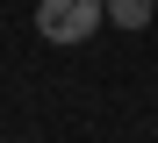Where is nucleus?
Segmentation results:
<instances>
[{
    "mask_svg": "<svg viewBox=\"0 0 158 143\" xmlns=\"http://www.w3.org/2000/svg\"><path fill=\"white\" fill-rule=\"evenodd\" d=\"M101 14H108V0H36V36L43 43H94L101 36Z\"/></svg>",
    "mask_w": 158,
    "mask_h": 143,
    "instance_id": "nucleus-1",
    "label": "nucleus"
},
{
    "mask_svg": "<svg viewBox=\"0 0 158 143\" xmlns=\"http://www.w3.org/2000/svg\"><path fill=\"white\" fill-rule=\"evenodd\" d=\"M108 22L115 29H144L151 22V0H108Z\"/></svg>",
    "mask_w": 158,
    "mask_h": 143,
    "instance_id": "nucleus-2",
    "label": "nucleus"
}]
</instances>
